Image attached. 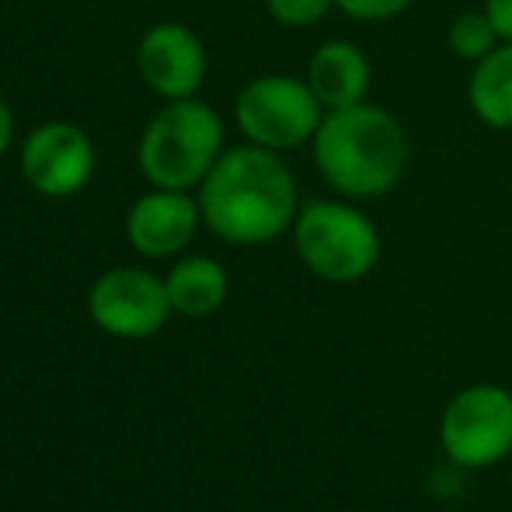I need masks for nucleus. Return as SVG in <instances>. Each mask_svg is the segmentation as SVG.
<instances>
[{
  "label": "nucleus",
  "instance_id": "obj_1",
  "mask_svg": "<svg viewBox=\"0 0 512 512\" xmlns=\"http://www.w3.org/2000/svg\"><path fill=\"white\" fill-rule=\"evenodd\" d=\"M203 223L227 244H269L300 213L297 178L276 150L241 143L220 154L199 185Z\"/></svg>",
  "mask_w": 512,
  "mask_h": 512
},
{
  "label": "nucleus",
  "instance_id": "obj_2",
  "mask_svg": "<svg viewBox=\"0 0 512 512\" xmlns=\"http://www.w3.org/2000/svg\"><path fill=\"white\" fill-rule=\"evenodd\" d=\"M314 168L345 199L387 196L408 171V133L384 105L359 102L324 112L314 140Z\"/></svg>",
  "mask_w": 512,
  "mask_h": 512
},
{
  "label": "nucleus",
  "instance_id": "obj_3",
  "mask_svg": "<svg viewBox=\"0 0 512 512\" xmlns=\"http://www.w3.org/2000/svg\"><path fill=\"white\" fill-rule=\"evenodd\" d=\"M223 150V119L216 108L199 98H178L147 122L136 161L154 189L189 192L206 182Z\"/></svg>",
  "mask_w": 512,
  "mask_h": 512
},
{
  "label": "nucleus",
  "instance_id": "obj_4",
  "mask_svg": "<svg viewBox=\"0 0 512 512\" xmlns=\"http://www.w3.org/2000/svg\"><path fill=\"white\" fill-rule=\"evenodd\" d=\"M293 244L300 262L324 283H359L380 262L377 223L342 199H317L300 209Z\"/></svg>",
  "mask_w": 512,
  "mask_h": 512
},
{
  "label": "nucleus",
  "instance_id": "obj_5",
  "mask_svg": "<svg viewBox=\"0 0 512 512\" xmlns=\"http://www.w3.org/2000/svg\"><path fill=\"white\" fill-rule=\"evenodd\" d=\"M324 119V105L310 91L307 77L293 74H262L241 88L234 102V122L244 140L255 147L297 150L314 140L317 126Z\"/></svg>",
  "mask_w": 512,
  "mask_h": 512
},
{
  "label": "nucleus",
  "instance_id": "obj_6",
  "mask_svg": "<svg viewBox=\"0 0 512 512\" xmlns=\"http://www.w3.org/2000/svg\"><path fill=\"white\" fill-rule=\"evenodd\" d=\"M439 439L453 464L492 467L512 453V394L506 387L481 384L446 405L439 422Z\"/></svg>",
  "mask_w": 512,
  "mask_h": 512
},
{
  "label": "nucleus",
  "instance_id": "obj_7",
  "mask_svg": "<svg viewBox=\"0 0 512 512\" xmlns=\"http://www.w3.org/2000/svg\"><path fill=\"white\" fill-rule=\"evenodd\" d=\"M95 143L77 122H42L21 143V175L39 196L70 199L95 175Z\"/></svg>",
  "mask_w": 512,
  "mask_h": 512
},
{
  "label": "nucleus",
  "instance_id": "obj_8",
  "mask_svg": "<svg viewBox=\"0 0 512 512\" xmlns=\"http://www.w3.org/2000/svg\"><path fill=\"white\" fill-rule=\"evenodd\" d=\"M91 321L115 338H147L171 314L168 286L143 269H112L88 293Z\"/></svg>",
  "mask_w": 512,
  "mask_h": 512
},
{
  "label": "nucleus",
  "instance_id": "obj_9",
  "mask_svg": "<svg viewBox=\"0 0 512 512\" xmlns=\"http://www.w3.org/2000/svg\"><path fill=\"white\" fill-rule=\"evenodd\" d=\"M136 70L143 84L164 102L178 98H196L206 81V46L189 25L178 21H161L147 28L136 46Z\"/></svg>",
  "mask_w": 512,
  "mask_h": 512
},
{
  "label": "nucleus",
  "instance_id": "obj_10",
  "mask_svg": "<svg viewBox=\"0 0 512 512\" xmlns=\"http://www.w3.org/2000/svg\"><path fill=\"white\" fill-rule=\"evenodd\" d=\"M203 223L199 199L178 189H154L140 196L126 216V237L140 255L168 258L178 255L196 237Z\"/></svg>",
  "mask_w": 512,
  "mask_h": 512
},
{
  "label": "nucleus",
  "instance_id": "obj_11",
  "mask_svg": "<svg viewBox=\"0 0 512 512\" xmlns=\"http://www.w3.org/2000/svg\"><path fill=\"white\" fill-rule=\"evenodd\" d=\"M307 84L324 105V112L335 108H352L359 102H370V56L356 46V42L331 39L314 49L307 63Z\"/></svg>",
  "mask_w": 512,
  "mask_h": 512
},
{
  "label": "nucleus",
  "instance_id": "obj_12",
  "mask_svg": "<svg viewBox=\"0 0 512 512\" xmlns=\"http://www.w3.org/2000/svg\"><path fill=\"white\" fill-rule=\"evenodd\" d=\"M467 105L481 126L512 133V42H499L485 60L471 63Z\"/></svg>",
  "mask_w": 512,
  "mask_h": 512
},
{
  "label": "nucleus",
  "instance_id": "obj_13",
  "mask_svg": "<svg viewBox=\"0 0 512 512\" xmlns=\"http://www.w3.org/2000/svg\"><path fill=\"white\" fill-rule=\"evenodd\" d=\"M164 286H168V300L175 314L209 317L227 300L230 279L220 262H213V258H206V255H192V258H182V262L168 272Z\"/></svg>",
  "mask_w": 512,
  "mask_h": 512
},
{
  "label": "nucleus",
  "instance_id": "obj_14",
  "mask_svg": "<svg viewBox=\"0 0 512 512\" xmlns=\"http://www.w3.org/2000/svg\"><path fill=\"white\" fill-rule=\"evenodd\" d=\"M499 32H495L492 18H488L485 7H471V11H460L457 18L446 28V46L453 49V56L467 63H478L499 46Z\"/></svg>",
  "mask_w": 512,
  "mask_h": 512
},
{
  "label": "nucleus",
  "instance_id": "obj_15",
  "mask_svg": "<svg viewBox=\"0 0 512 512\" xmlns=\"http://www.w3.org/2000/svg\"><path fill=\"white\" fill-rule=\"evenodd\" d=\"M265 11L283 28H310L335 11V0H265Z\"/></svg>",
  "mask_w": 512,
  "mask_h": 512
},
{
  "label": "nucleus",
  "instance_id": "obj_16",
  "mask_svg": "<svg viewBox=\"0 0 512 512\" xmlns=\"http://www.w3.org/2000/svg\"><path fill=\"white\" fill-rule=\"evenodd\" d=\"M411 4H415V0H335V11H342L345 18H352V21L373 25V21L398 18V14H405Z\"/></svg>",
  "mask_w": 512,
  "mask_h": 512
},
{
  "label": "nucleus",
  "instance_id": "obj_17",
  "mask_svg": "<svg viewBox=\"0 0 512 512\" xmlns=\"http://www.w3.org/2000/svg\"><path fill=\"white\" fill-rule=\"evenodd\" d=\"M488 11V18H492L495 32H499L502 42H512V0H485L481 4Z\"/></svg>",
  "mask_w": 512,
  "mask_h": 512
},
{
  "label": "nucleus",
  "instance_id": "obj_18",
  "mask_svg": "<svg viewBox=\"0 0 512 512\" xmlns=\"http://www.w3.org/2000/svg\"><path fill=\"white\" fill-rule=\"evenodd\" d=\"M11 143H14V115L4 98H0V157L11 150Z\"/></svg>",
  "mask_w": 512,
  "mask_h": 512
}]
</instances>
